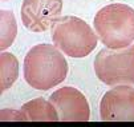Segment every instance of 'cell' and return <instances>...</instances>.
I'll list each match as a JSON object with an SVG mask.
<instances>
[{
  "mask_svg": "<svg viewBox=\"0 0 134 127\" xmlns=\"http://www.w3.org/2000/svg\"><path fill=\"white\" fill-rule=\"evenodd\" d=\"M94 72L108 86L134 84V44L124 48L101 50L94 59Z\"/></svg>",
  "mask_w": 134,
  "mask_h": 127,
  "instance_id": "cell-4",
  "label": "cell"
},
{
  "mask_svg": "<svg viewBox=\"0 0 134 127\" xmlns=\"http://www.w3.org/2000/svg\"><path fill=\"white\" fill-rule=\"evenodd\" d=\"M23 120L29 122H56L60 120L59 113L51 100L37 98L24 103L20 108Z\"/></svg>",
  "mask_w": 134,
  "mask_h": 127,
  "instance_id": "cell-8",
  "label": "cell"
},
{
  "mask_svg": "<svg viewBox=\"0 0 134 127\" xmlns=\"http://www.w3.org/2000/svg\"><path fill=\"white\" fill-rule=\"evenodd\" d=\"M94 28L106 48L127 47L134 42V9L121 3L102 7L94 16Z\"/></svg>",
  "mask_w": 134,
  "mask_h": 127,
  "instance_id": "cell-2",
  "label": "cell"
},
{
  "mask_svg": "<svg viewBox=\"0 0 134 127\" xmlns=\"http://www.w3.org/2000/svg\"><path fill=\"white\" fill-rule=\"evenodd\" d=\"M100 116L105 122H134V87L122 84L105 92L100 103Z\"/></svg>",
  "mask_w": 134,
  "mask_h": 127,
  "instance_id": "cell-6",
  "label": "cell"
},
{
  "mask_svg": "<svg viewBox=\"0 0 134 127\" xmlns=\"http://www.w3.org/2000/svg\"><path fill=\"white\" fill-rule=\"evenodd\" d=\"M49 100L63 122H88L90 118V108L85 95L74 87L59 88L49 96Z\"/></svg>",
  "mask_w": 134,
  "mask_h": 127,
  "instance_id": "cell-7",
  "label": "cell"
},
{
  "mask_svg": "<svg viewBox=\"0 0 134 127\" xmlns=\"http://www.w3.org/2000/svg\"><path fill=\"white\" fill-rule=\"evenodd\" d=\"M0 50L4 51L9 47L17 33V26L15 20V15L11 11L2 9L0 11Z\"/></svg>",
  "mask_w": 134,
  "mask_h": 127,
  "instance_id": "cell-10",
  "label": "cell"
},
{
  "mask_svg": "<svg viewBox=\"0 0 134 127\" xmlns=\"http://www.w3.org/2000/svg\"><path fill=\"white\" fill-rule=\"evenodd\" d=\"M0 120H23L20 110H2L0 111Z\"/></svg>",
  "mask_w": 134,
  "mask_h": 127,
  "instance_id": "cell-11",
  "label": "cell"
},
{
  "mask_svg": "<svg viewBox=\"0 0 134 127\" xmlns=\"http://www.w3.org/2000/svg\"><path fill=\"white\" fill-rule=\"evenodd\" d=\"M63 0H24L21 4V20L27 30L44 32L60 19Z\"/></svg>",
  "mask_w": 134,
  "mask_h": 127,
  "instance_id": "cell-5",
  "label": "cell"
},
{
  "mask_svg": "<svg viewBox=\"0 0 134 127\" xmlns=\"http://www.w3.org/2000/svg\"><path fill=\"white\" fill-rule=\"evenodd\" d=\"M53 44L70 58H85L97 46V35L80 17H60L52 27Z\"/></svg>",
  "mask_w": 134,
  "mask_h": 127,
  "instance_id": "cell-3",
  "label": "cell"
},
{
  "mask_svg": "<svg viewBox=\"0 0 134 127\" xmlns=\"http://www.w3.org/2000/svg\"><path fill=\"white\" fill-rule=\"evenodd\" d=\"M0 76H2V90L4 92L8 90L19 76V62L15 55L9 52H3L0 55Z\"/></svg>",
  "mask_w": 134,
  "mask_h": 127,
  "instance_id": "cell-9",
  "label": "cell"
},
{
  "mask_svg": "<svg viewBox=\"0 0 134 127\" xmlns=\"http://www.w3.org/2000/svg\"><path fill=\"white\" fill-rule=\"evenodd\" d=\"M68 62L52 44H36L25 55L24 79L36 90H49L65 80Z\"/></svg>",
  "mask_w": 134,
  "mask_h": 127,
  "instance_id": "cell-1",
  "label": "cell"
}]
</instances>
